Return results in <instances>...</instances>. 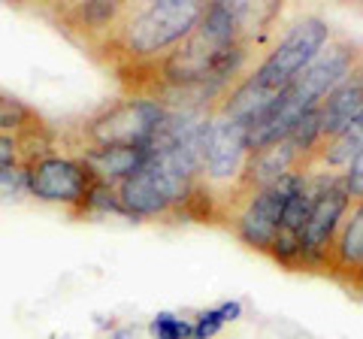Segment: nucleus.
I'll list each match as a JSON object with an SVG mask.
<instances>
[{
	"label": "nucleus",
	"instance_id": "f257e3e1",
	"mask_svg": "<svg viewBox=\"0 0 363 339\" xmlns=\"http://www.w3.org/2000/svg\"><path fill=\"white\" fill-rule=\"evenodd\" d=\"M203 9L206 4H200V0L130 4L100 52H106V64L118 76L145 73L197 30Z\"/></svg>",
	"mask_w": 363,
	"mask_h": 339
},
{
	"label": "nucleus",
	"instance_id": "f03ea898",
	"mask_svg": "<svg viewBox=\"0 0 363 339\" xmlns=\"http://www.w3.org/2000/svg\"><path fill=\"white\" fill-rule=\"evenodd\" d=\"M167 121V106L149 94L106 100L73 128V152L91 145H149Z\"/></svg>",
	"mask_w": 363,
	"mask_h": 339
},
{
	"label": "nucleus",
	"instance_id": "7ed1b4c3",
	"mask_svg": "<svg viewBox=\"0 0 363 339\" xmlns=\"http://www.w3.org/2000/svg\"><path fill=\"white\" fill-rule=\"evenodd\" d=\"M330 40H333L330 21L321 16H303L264 52V58L248 70V76L264 91L281 94L288 85L297 82V76L318 58V52Z\"/></svg>",
	"mask_w": 363,
	"mask_h": 339
},
{
	"label": "nucleus",
	"instance_id": "20e7f679",
	"mask_svg": "<svg viewBox=\"0 0 363 339\" xmlns=\"http://www.w3.org/2000/svg\"><path fill=\"white\" fill-rule=\"evenodd\" d=\"M248 133L245 124L212 112L203 130L200 149V182L206 185L215 197H233L240 191L245 161H248Z\"/></svg>",
	"mask_w": 363,
	"mask_h": 339
},
{
	"label": "nucleus",
	"instance_id": "39448f33",
	"mask_svg": "<svg viewBox=\"0 0 363 339\" xmlns=\"http://www.w3.org/2000/svg\"><path fill=\"white\" fill-rule=\"evenodd\" d=\"M21 164H25L28 194L33 200L64 206L70 216L79 218L88 191L94 185V176L88 173V167L73 152H43Z\"/></svg>",
	"mask_w": 363,
	"mask_h": 339
},
{
	"label": "nucleus",
	"instance_id": "423d86ee",
	"mask_svg": "<svg viewBox=\"0 0 363 339\" xmlns=\"http://www.w3.org/2000/svg\"><path fill=\"white\" fill-rule=\"evenodd\" d=\"M360 58H363V49L357 43L333 33V40L327 43V46L318 52V58L297 76V82L281 91L285 109H291L297 118H303L306 112H315L327 100V94L354 70Z\"/></svg>",
	"mask_w": 363,
	"mask_h": 339
},
{
	"label": "nucleus",
	"instance_id": "0eeeda50",
	"mask_svg": "<svg viewBox=\"0 0 363 339\" xmlns=\"http://www.w3.org/2000/svg\"><path fill=\"white\" fill-rule=\"evenodd\" d=\"M297 173L285 176L281 182L260 188V191H248V194H233L230 197V212H227V221H230V230L236 233V240L242 245L255 248V252L267 255L272 240L279 233L281 224V212H285V203L291 197L294 185H297Z\"/></svg>",
	"mask_w": 363,
	"mask_h": 339
},
{
	"label": "nucleus",
	"instance_id": "6e6552de",
	"mask_svg": "<svg viewBox=\"0 0 363 339\" xmlns=\"http://www.w3.org/2000/svg\"><path fill=\"white\" fill-rule=\"evenodd\" d=\"M351 194L342 182V173H333L330 182L321 188V194L315 197L312 212L306 218V228L300 233L303 240V269L312 273H327L330 269V255L336 245L339 228L351 209Z\"/></svg>",
	"mask_w": 363,
	"mask_h": 339
},
{
	"label": "nucleus",
	"instance_id": "1a4fd4ad",
	"mask_svg": "<svg viewBox=\"0 0 363 339\" xmlns=\"http://www.w3.org/2000/svg\"><path fill=\"white\" fill-rule=\"evenodd\" d=\"M130 4H112V0H91V4H61L49 6L45 16L55 18L58 30H64L67 37H73L76 43L97 55L106 46V40L112 37V30L118 28V21L124 18Z\"/></svg>",
	"mask_w": 363,
	"mask_h": 339
},
{
	"label": "nucleus",
	"instance_id": "9d476101",
	"mask_svg": "<svg viewBox=\"0 0 363 339\" xmlns=\"http://www.w3.org/2000/svg\"><path fill=\"white\" fill-rule=\"evenodd\" d=\"M297 170H306V152L291 137L269 143V145H260V149L248 152L245 173H242V182H240V191H236V194L269 188V185L281 182L285 176L297 173Z\"/></svg>",
	"mask_w": 363,
	"mask_h": 339
},
{
	"label": "nucleus",
	"instance_id": "9b49d317",
	"mask_svg": "<svg viewBox=\"0 0 363 339\" xmlns=\"http://www.w3.org/2000/svg\"><path fill=\"white\" fill-rule=\"evenodd\" d=\"M363 112V58L351 70L342 82H339L327 100L318 106V118H321V143L333 140L342 133L351 121Z\"/></svg>",
	"mask_w": 363,
	"mask_h": 339
},
{
	"label": "nucleus",
	"instance_id": "f8f14e48",
	"mask_svg": "<svg viewBox=\"0 0 363 339\" xmlns=\"http://www.w3.org/2000/svg\"><path fill=\"white\" fill-rule=\"evenodd\" d=\"M73 155L88 167L94 182L118 188L124 179L133 176L145 164L149 149L145 145H91V149H79Z\"/></svg>",
	"mask_w": 363,
	"mask_h": 339
},
{
	"label": "nucleus",
	"instance_id": "ddd939ff",
	"mask_svg": "<svg viewBox=\"0 0 363 339\" xmlns=\"http://www.w3.org/2000/svg\"><path fill=\"white\" fill-rule=\"evenodd\" d=\"M327 273L348 288H357V282L363 279V200L351 203L342 228H339Z\"/></svg>",
	"mask_w": 363,
	"mask_h": 339
},
{
	"label": "nucleus",
	"instance_id": "4468645a",
	"mask_svg": "<svg viewBox=\"0 0 363 339\" xmlns=\"http://www.w3.org/2000/svg\"><path fill=\"white\" fill-rule=\"evenodd\" d=\"M363 152V112L348 124L342 133L318 145L306 170H324V173H342V170Z\"/></svg>",
	"mask_w": 363,
	"mask_h": 339
},
{
	"label": "nucleus",
	"instance_id": "2eb2a0df",
	"mask_svg": "<svg viewBox=\"0 0 363 339\" xmlns=\"http://www.w3.org/2000/svg\"><path fill=\"white\" fill-rule=\"evenodd\" d=\"M0 133H6V137H16L18 143H25V140L49 137L52 128L25 104V100H18L16 94H9V91H0Z\"/></svg>",
	"mask_w": 363,
	"mask_h": 339
},
{
	"label": "nucleus",
	"instance_id": "dca6fc26",
	"mask_svg": "<svg viewBox=\"0 0 363 339\" xmlns=\"http://www.w3.org/2000/svg\"><path fill=\"white\" fill-rule=\"evenodd\" d=\"M94 216H118V218H128L121 209V200H118V188L104 185V182H94L85 197V206L79 212V218H94Z\"/></svg>",
	"mask_w": 363,
	"mask_h": 339
},
{
	"label": "nucleus",
	"instance_id": "f3484780",
	"mask_svg": "<svg viewBox=\"0 0 363 339\" xmlns=\"http://www.w3.org/2000/svg\"><path fill=\"white\" fill-rule=\"evenodd\" d=\"M152 339H194V318H182L176 312H157L149 321Z\"/></svg>",
	"mask_w": 363,
	"mask_h": 339
},
{
	"label": "nucleus",
	"instance_id": "a211bd4d",
	"mask_svg": "<svg viewBox=\"0 0 363 339\" xmlns=\"http://www.w3.org/2000/svg\"><path fill=\"white\" fill-rule=\"evenodd\" d=\"M28 194V179H25V164L13 161V164H0V206L13 203L18 197Z\"/></svg>",
	"mask_w": 363,
	"mask_h": 339
},
{
	"label": "nucleus",
	"instance_id": "6ab92c4d",
	"mask_svg": "<svg viewBox=\"0 0 363 339\" xmlns=\"http://www.w3.org/2000/svg\"><path fill=\"white\" fill-rule=\"evenodd\" d=\"M221 327H224V321H221V315H218V309H203L197 318H194V339H212V336H218L221 333Z\"/></svg>",
	"mask_w": 363,
	"mask_h": 339
},
{
	"label": "nucleus",
	"instance_id": "aec40b11",
	"mask_svg": "<svg viewBox=\"0 0 363 339\" xmlns=\"http://www.w3.org/2000/svg\"><path fill=\"white\" fill-rule=\"evenodd\" d=\"M342 182L348 188L351 200H363V152L342 170Z\"/></svg>",
	"mask_w": 363,
	"mask_h": 339
},
{
	"label": "nucleus",
	"instance_id": "412c9836",
	"mask_svg": "<svg viewBox=\"0 0 363 339\" xmlns=\"http://www.w3.org/2000/svg\"><path fill=\"white\" fill-rule=\"evenodd\" d=\"M13 161H21L18 140L16 137H6V133H0V164H13Z\"/></svg>",
	"mask_w": 363,
	"mask_h": 339
},
{
	"label": "nucleus",
	"instance_id": "4be33fe9",
	"mask_svg": "<svg viewBox=\"0 0 363 339\" xmlns=\"http://www.w3.org/2000/svg\"><path fill=\"white\" fill-rule=\"evenodd\" d=\"M218 315H221V321L224 324H230V321H240L242 318V303L240 300H224V303H218Z\"/></svg>",
	"mask_w": 363,
	"mask_h": 339
}]
</instances>
